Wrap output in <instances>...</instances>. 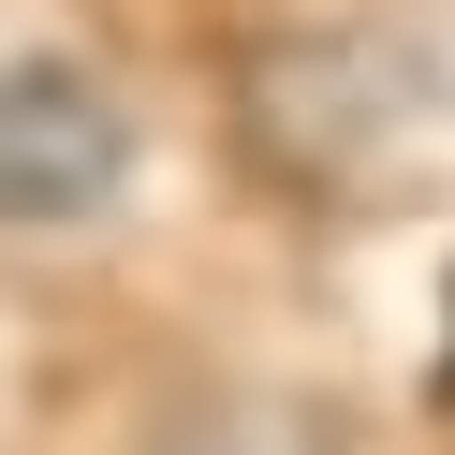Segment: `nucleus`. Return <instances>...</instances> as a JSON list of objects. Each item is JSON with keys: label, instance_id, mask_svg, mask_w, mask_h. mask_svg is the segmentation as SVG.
Returning <instances> with one entry per match:
<instances>
[{"label": "nucleus", "instance_id": "nucleus-1", "mask_svg": "<svg viewBox=\"0 0 455 455\" xmlns=\"http://www.w3.org/2000/svg\"><path fill=\"white\" fill-rule=\"evenodd\" d=\"M132 162V118L103 74L74 60H15L0 74V220H89Z\"/></svg>", "mask_w": 455, "mask_h": 455}, {"label": "nucleus", "instance_id": "nucleus-2", "mask_svg": "<svg viewBox=\"0 0 455 455\" xmlns=\"http://www.w3.org/2000/svg\"><path fill=\"white\" fill-rule=\"evenodd\" d=\"M177 455H338L308 411H235V426H206V441H177Z\"/></svg>", "mask_w": 455, "mask_h": 455}, {"label": "nucleus", "instance_id": "nucleus-3", "mask_svg": "<svg viewBox=\"0 0 455 455\" xmlns=\"http://www.w3.org/2000/svg\"><path fill=\"white\" fill-rule=\"evenodd\" d=\"M441 396H455V353H441Z\"/></svg>", "mask_w": 455, "mask_h": 455}]
</instances>
